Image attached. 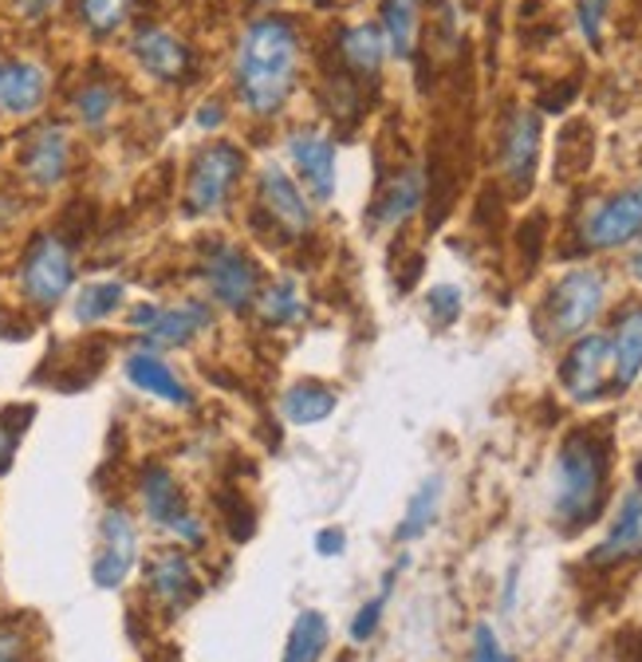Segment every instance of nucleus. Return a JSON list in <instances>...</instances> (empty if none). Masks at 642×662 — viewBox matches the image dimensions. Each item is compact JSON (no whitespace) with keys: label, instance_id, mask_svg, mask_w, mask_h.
<instances>
[{"label":"nucleus","instance_id":"nucleus-1","mask_svg":"<svg viewBox=\"0 0 642 662\" xmlns=\"http://www.w3.org/2000/svg\"><path fill=\"white\" fill-rule=\"evenodd\" d=\"M296 28L280 16L248 24L237 48V95L253 115H277L296 88Z\"/></svg>","mask_w":642,"mask_h":662},{"label":"nucleus","instance_id":"nucleus-2","mask_svg":"<svg viewBox=\"0 0 642 662\" xmlns=\"http://www.w3.org/2000/svg\"><path fill=\"white\" fill-rule=\"evenodd\" d=\"M607 469H611V438H607V430H575V434L563 438L560 454H556L552 513L568 536L587 529L603 513Z\"/></svg>","mask_w":642,"mask_h":662},{"label":"nucleus","instance_id":"nucleus-3","mask_svg":"<svg viewBox=\"0 0 642 662\" xmlns=\"http://www.w3.org/2000/svg\"><path fill=\"white\" fill-rule=\"evenodd\" d=\"M607 300V280L595 268H572L568 277L556 280V288L544 300V336L575 339L595 324Z\"/></svg>","mask_w":642,"mask_h":662},{"label":"nucleus","instance_id":"nucleus-4","mask_svg":"<svg viewBox=\"0 0 642 662\" xmlns=\"http://www.w3.org/2000/svg\"><path fill=\"white\" fill-rule=\"evenodd\" d=\"M241 170H245V154L233 142H213L194 159L186 182V213L189 218H209L229 201L233 186H237Z\"/></svg>","mask_w":642,"mask_h":662},{"label":"nucleus","instance_id":"nucleus-5","mask_svg":"<svg viewBox=\"0 0 642 662\" xmlns=\"http://www.w3.org/2000/svg\"><path fill=\"white\" fill-rule=\"evenodd\" d=\"M75 280L71 248L56 233H40L21 260V288L36 307H56Z\"/></svg>","mask_w":642,"mask_h":662},{"label":"nucleus","instance_id":"nucleus-6","mask_svg":"<svg viewBox=\"0 0 642 662\" xmlns=\"http://www.w3.org/2000/svg\"><path fill=\"white\" fill-rule=\"evenodd\" d=\"M130 327H139L150 347H186L213 327V307L206 300H182L174 307L139 304L130 312Z\"/></svg>","mask_w":642,"mask_h":662},{"label":"nucleus","instance_id":"nucleus-7","mask_svg":"<svg viewBox=\"0 0 642 662\" xmlns=\"http://www.w3.org/2000/svg\"><path fill=\"white\" fill-rule=\"evenodd\" d=\"M201 277H206L209 284V297L218 300V304H225L229 312H245V307H253V300H257V288H260L257 260L233 245L213 248L206 257V265H201Z\"/></svg>","mask_w":642,"mask_h":662},{"label":"nucleus","instance_id":"nucleus-8","mask_svg":"<svg viewBox=\"0 0 642 662\" xmlns=\"http://www.w3.org/2000/svg\"><path fill=\"white\" fill-rule=\"evenodd\" d=\"M536 162H540V115L528 107H516L501 130V170L516 198H524L533 189Z\"/></svg>","mask_w":642,"mask_h":662},{"label":"nucleus","instance_id":"nucleus-9","mask_svg":"<svg viewBox=\"0 0 642 662\" xmlns=\"http://www.w3.org/2000/svg\"><path fill=\"white\" fill-rule=\"evenodd\" d=\"M611 375V339L607 336H575L572 351L563 356L560 383L575 403H595L607 391Z\"/></svg>","mask_w":642,"mask_h":662},{"label":"nucleus","instance_id":"nucleus-10","mask_svg":"<svg viewBox=\"0 0 642 662\" xmlns=\"http://www.w3.org/2000/svg\"><path fill=\"white\" fill-rule=\"evenodd\" d=\"M642 233V182L619 189L615 198H607L595 209L587 225H583V241L587 248H619Z\"/></svg>","mask_w":642,"mask_h":662},{"label":"nucleus","instance_id":"nucleus-11","mask_svg":"<svg viewBox=\"0 0 642 662\" xmlns=\"http://www.w3.org/2000/svg\"><path fill=\"white\" fill-rule=\"evenodd\" d=\"M142 504H147V516L162 529H174L182 541L201 544V524L186 513V501H182V489L174 481L166 465H147L142 469Z\"/></svg>","mask_w":642,"mask_h":662},{"label":"nucleus","instance_id":"nucleus-12","mask_svg":"<svg viewBox=\"0 0 642 662\" xmlns=\"http://www.w3.org/2000/svg\"><path fill=\"white\" fill-rule=\"evenodd\" d=\"M135 556H139V536H135V524L122 509H107L103 513V548L95 556V568H91V580L100 588H119L122 580L135 568Z\"/></svg>","mask_w":642,"mask_h":662},{"label":"nucleus","instance_id":"nucleus-13","mask_svg":"<svg viewBox=\"0 0 642 662\" xmlns=\"http://www.w3.org/2000/svg\"><path fill=\"white\" fill-rule=\"evenodd\" d=\"M288 147H292V162H296L304 186L312 189V198L327 206L336 198V147H331V139L319 130H296Z\"/></svg>","mask_w":642,"mask_h":662},{"label":"nucleus","instance_id":"nucleus-14","mask_svg":"<svg viewBox=\"0 0 642 662\" xmlns=\"http://www.w3.org/2000/svg\"><path fill=\"white\" fill-rule=\"evenodd\" d=\"M260 209L272 218V225L284 229L288 237H300L304 229H312V209H307L304 194L280 166L260 170Z\"/></svg>","mask_w":642,"mask_h":662},{"label":"nucleus","instance_id":"nucleus-15","mask_svg":"<svg viewBox=\"0 0 642 662\" xmlns=\"http://www.w3.org/2000/svg\"><path fill=\"white\" fill-rule=\"evenodd\" d=\"M130 48H135L139 63L154 76V80H166V83L182 80L186 83V76L194 71V56H189V48L166 28H142Z\"/></svg>","mask_w":642,"mask_h":662},{"label":"nucleus","instance_id":"nucleus-16","mask_svg":"<svg viewBox=\"0 0 642 662\" xmlns=\"http://www.w3.org/2000/svg\"><path fill=\"white\" fill-rule=\"evenodd\" d=\"M639 553H642V485H634V489H627V497H622L607 541H603L587 560L599 564V568H611V564L631 560V556Z\"/></svg>","mask_w":642,"mask_h":662},{"label":"nucleus","instance_id":"nucleus-17","mask_svg":"<svg viewBox=\"0 0 642 662\" xmlns=\"http://www.w3.org/2000/svg\"><path fill=\"white\" fill-rule=\"evenodd\" d=\"M422 194H425L422 170L415 166L395 170V174L383 178V186H378L375 206H371V221H375V225H402L410 213H418Z\"/></svg>","mask_w":642,"mask_h":662},{"label":"nucleus","instance_id":"nucleus-18","mask_svg":"<svg viewBox=\"0 0 642 662\" xmlns=\"http://www.w3.org/2000/svg\"><path fill=\"white\" fill-rule=\"evenodd\" d=\"M607 339H611V383L615 391H627L642 375V304L622 307Z\"/></svg>","mask_w":642,"mask_h":662},{"label":"nucleus","instance_id":"nucleus-19","mask_svg":"<svg viewBox=\"0 0 642 662\" xmlns=\"http://www.w3.org/2000/svg\"><path fill=\"white\" fill-rule=\"evenodd\" d=\"M24 174H28L32 186L51 189L60 186L63 174H68V135L60 127H40L24 147Z\"/></svg>","mask_w":642,"mask_h":662},{"label":"nucleus","instance_id":"nucleus-20","mask_svg":"<svg viewBox=\"0 0 642 662\" xmlns=\"http://www.w3.org/2000/svg\"><path fill=\"white\" fill-rule=\"evenodd\" d=\"M122 371H127V379L139 391H147V395L162 398V403H174V406H194V395H189V386L182 383L174 371H170V363L162 356H154V351H130L127 363H122Z\"/></svg>","mask_w":642,"mask_h":662},{"label":"nucleus","instance_id":"nucleus-21","mask_svg":"<svg viewBox=\"0 0 642 662\" xmlns=\"http://www.w3.org/2000/svg\"><path fill=\"white\" fill-rule=\"evenodd\" d=\"M48 76L28 60H0V111L32 115L44 103Z\"/></svg>","mask_w":642,"mask_h":662},{"label":"nucleus","instance_id":"nucleus-22","mask_svg":"<svg viewBox=\"0 0 642 662\" xmlns=\"http://www.w3.org/2000/svg\"><path fill=\"white\" fill-rule=\"evenodd\" d=\"M150 592L166 603L170 612H182L198 595V576L189 568L186 553H162L150 564Z\"/></svg>","mask_w":642,"mask_h":662},{"label":"nucleus","instance_id":"nucleus-23","mask_svg":"<svg viewBox=\"0 0 642 662\" xmlns=\"http://www.w3.org/2000/svg\"><path fill=\"white\" fill-rule=\"evenodd\" d=\"M339 56H343L347 71L359 80H375L378 68L386 60V36L375 24H355L339 36Z\"/></svg>","mask_w":642,"mask_h":662},{"label":"nucleus","instance_id":"nucleus-24","mask_svg":"<svg viewBox=\"0 0 642 662\" xmlns=\"http://www.w3.org/2000/svg\"><path fill=\"white\" fill-rule=\"evenodd\" d=\"M336 410V391L319 379H304L284 395V418L292 426H316Z\"/></svg>","mask_w":642,"mask_h":662},{"label":"nucleus","instance_id":"nucleus-25","mask_svg":"<svg viewBox=\"0 0 642 662\" xmlns=\"http://www.w3.org/2000/svg\"><path fill=\"white\" fill-rule=\"evenodd\" d=\"M418 16H422V0H383V36L398 60L415 56Z\"/></svg>","mask_w":642,"mask_h":662},{"label":"nucleus","instance_id":"nucleus-26","mask_svg":"<svg viewBox=\"0 0 642 662\" xmlns=\"http://www.w3.org/2000/svg\"><path fill=\"white\" fill-rule=\"evenodd\" d=\"M122 297H127V288L119 280H95V284H83L75 304H71V316L75 324H103L107 316H115L122 307Z\"/></svg>","mask_w":642,"mask_h":662},{"label":"nucleus","instance_id":"nucleus-27","mask_svg":"<svg viewBox=\"0 0 642 662\" xmlns=\"http://www.w3.org/2000/svg\"><path fill=\"white\" fill-rule=\"evenodd\" d=\"M437 504H442V477H425L422 489H418L415 497H410V504H406V516L402 524L395 529L398 541H418V536L430 529V524L437 521Z\"/></svg>","mask_w":642,"mask_h":662},{"label":"nucleus","instance_id":"nucleus-28","mask_svg":"<svg viewBox=\"0 0 642 662\" xmlns=\"http://www.w3.org/2000/svg\"><path fill=\"white\" fill-rule=\"evenodd\" d=\"M327 647V619L319 612H304L292 623V635H288L284 662H319Z\"/></svg>","mask_w":642,"mask_h":662},{"label":"nucleus","instance_id":"nucleus-29","mask_svg":"<svg viewBox=\"0 0 642 662\" xmlns=\"http://www.w3.org/2000/svg\"><path fill=\"white\" fill-rule=\"evenodd\" d=\"M556 166H560V178H575L592 166V127L587 123L563 127L560 147H556Z\"/></svg>","mask_w":642,"mask_h":662},{"label":"nucleus","instance_id":"nucleus-30","mask_svg":"<svg viewBox=\"0 0 642 662\" xmlns=\"http://www.w3.org/2000/svg\"><path fill=\"white\" fill-rule=\"evenodd\" d=\"M260 312H265L268 327H284V324H292V320H300L304 300H300L296 280H277V284L268 288L265 300H260Z\"/></svg>","mask_w":642,"mask_h":662},{"label":"nucleus","instance_id":"nucleus-31","mask_svg":"<svg viewBox=\"0 0 642 662\" xmlns=\"http://www.w3.org/2000/svg\"><path fill=\"white\" fill-rule=\"evenodd\" d=\"M83 24H87L95 36H107L115 32L130 12V0H80Z\"/></svg>","mask_w":642,"mask_h":662},{"label":"nucleus","instance_id":"nucleus-32","mask_svg":"<svg viewBox=\"0 0 642 662\" xmlns=\"http://www.w3.org/2000/svg\"><path fill=\"white\" fill-rule=\"evenodd\" d=\"M110 111H115V91H110L107 83H87V88L75 95V115H80L87 127H103Z\"/></svg>","mask_w":642,"mask_h":662},{"label":"nucleus","instance_id":"nucleus-33","mask_svg":"<svg viewBox=\"0 0 642 662\" xmlns=\"http://www.w3.org/2000/svg\"><path fill=\"white\" fill-rule=\"evenodd\" d=\"M218 504H221V513H225L229 536H233V541H248L253 529H257V513H253L237 493H221Z\"/></svg>","mask_w":642,"mask_h":662},{"label":"nucleus","instance_id":"nucleus-34","mask_svg":"<svg viewBox=\"0 0 642 662\" xmlns=\"http://www.w3.org/2000/svg\"><path fill=\"white\" fill-rule=\"evenodd\" d=\"M425 312L437 327H450L457 316H462V292L454 284H437L430 288V300H425Z\"/></svg>","mask_w":642,"mask_h":662},{"label":"nucleus","instance_id":"nucleus-35","mask_svg":"<svg viewBox=\"0 0 642 662\" xmlns=\"http://www.w3.org/2000/svg\"><path fill=\"white\" fill-rule=\"evenodd\" d=\"M607 4H611V0H580V4H575L580 32L592 48H599V40H603V16H607Z\"/></svg>","mask_w":642,"mask_h":662},{"label":"nucleus","instance_id":"nucleus-36","mask_svg":"<svg viewBox=\"0 0 642 662\" xmlns=\"http://www.w3.org/2000/svg\"><path fill=\"white\" fill-rule=\"evenodd\" d=\"M386 595H390V580H386L383 595H375L371 603H363L355 615V623H351V639L355 642H366L371 635L378 631V619H383V607H386Z\"/></svg>","mask_w":642,"mask_h":662},{"label":"nucleus","instance_id":"nucleus-37","mask_svg":"<svg viewBox=\"0 0 642 662\" xmlns=\"http://www.w3.org/2000/svg\"><path fill=\"white\" fill-rule=\"evenodd\" d=\"M474 662H516L513 654L504 651L497 631L489 623H477L474 627Z\"/></svg>","mask_w":642,"mask_h":662},{"label":"nucleus","instance_id":"nucleus-38","mask_svg":"<svg viewBox=\"0 0 642 662\" xmlns=\"http://www.w3.org/2000/svg\"><path fill=\"white\" fill-rule=\"evenodd\" d=\"M9 418H12V415H0V474L9 469L12 450H16V438L24 434V426H12Z\"/></svg>","mask_w":642,"mask_h":662},{"label":"nucleus","instance_id":"nucleus-39","mask_svg":"<svg viewBox=\"0 0 642 662\" xmlns=\"http://www.w3.org/2000/svg\"><path fill=\"white\" fill-rule=\"evenodd\" d=\"M343 548H347L343 529H324V533L316 536V553H319V556H339Z\"/></svg>","mask_w":642,"mask_h":662},{"label":"nucleus","instance_id":"nucleus-40","mask_svg":"<svg viewBox=\"0 0 642 662\" xmlns=\"http://www.w3.org/2000/svg\"><path fill=\"white\" fill-rule=\"evenodd\" d=\"M24 651L21 635L12 631V627H0V662H16V654Z\"/></svg>","mask_w":642,"mask_h":662},{"label":"nucleus","instance_id":"nucleus-41","mask_svg":"<svg viewBox=\"0 0 642 662\" xmlns=\"http://www.w3.org/2000/svg\"><path fill=\"white\" fill-rule=\"evenodd\" d=\"M619 654L622 662H642V631H627L619 639Z\"/></svg>","mask_w":642,"mask_h":662},{"label":"nucleus","instance_id":"nucleus-42","mask_svg":"<svg viewBox=\"0 0 642 662\" xmlns=\"http://www.w3.org/2000/svg\"><path fill=\"white\" fill-rule=\"evenodd\" d=\"M198 123H201V127H218V123H221V103H206V107H201V115H198Z\"/></svg>","mask_w":642,"mask_h":662},{"label":"nucleus","instance_id":"nucleus-43","mask_svg":"<svg viewBox=\"0 0 642 662\" xmlns=\"http://www.w3.org/2000/svg\"><path fill=\"white\" fill-rule=\"evenodd\" d=\"M631 272L642 280V241H639V245H634V253H631Z\"/></svg>","mask_w":642,"mask_h":662},{"label":"nucleus","instance_id":"nucleus-44","mask_svg":"<svg viewBox=\"0 0 642 662\" xmlns=\"http://www.w3.org/2000/svg\"><path fill=\"white\" fill-rule=\"evenodd\" d=\"M257 4H268V0H257Z\"/></svg>","mask_w":642,"mask_h":662}]
</instances>
